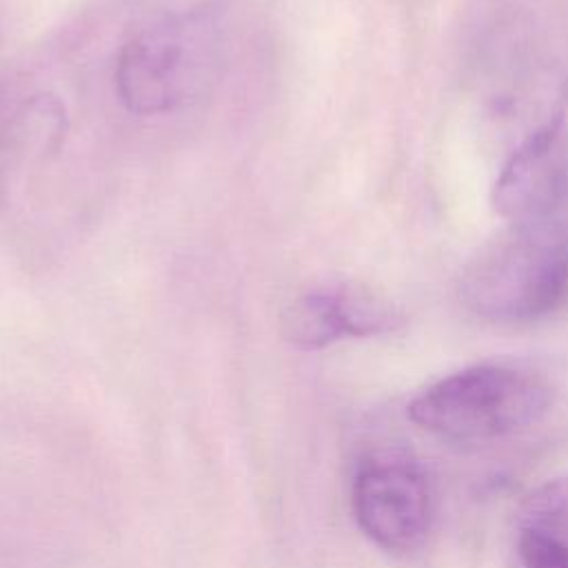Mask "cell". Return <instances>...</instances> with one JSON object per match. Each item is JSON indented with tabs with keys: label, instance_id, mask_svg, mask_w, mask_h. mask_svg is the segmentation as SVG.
I'll list each match as a JSON object with an SVG mask.
<instances>
[{
	"label": "cell",
	"instance_id": "cell-1",
	"mask_svg": "<svg viewBox=\"0 0 568 568\" xmlns=\"http://www.w3.org/2000/svg\"><path fill=\"white\" fill-rule=\"evenodd\" d=\"M459 300L477 317L501 324L568 311V211L506 224L464 266Z\"/></svg>",
	"mask_w": 568,
	"mask_h": 568
},
{
	"label": "cell",
	"instance_id": "cell-2",
	"mask_svg": "<svg viewBox=\"0 0 568 568\" xmlns=\"http://www.w3.org/2000/svg\"><path fill=\"white\" fill-rule=\"evenodd\" d=\"M217 7L166 13L138 29L115 58V93L138 115H162L197 100L215 80L222 53Z\"/></svg>",
	"mask_w": 568,
	"mask_h": 568
},
{
	"label": "cell",
	"instance_id": "cell-3",
	"mask_svg": "<svg viewBox=\"0 0 568 568\" xmlns=\"http://www.w3.org/2000/svg\"><path fill=\"white\" fill-rule=\"evenodd\" d=\"M544 377L510 364H475L415 395L408 417L419 428L457 444H484L537 424L550 408Z\"/></svg>",
	"mask_w": 568,
	"mask_h": 568
},
{
	"label": "cell",
	"instance_id": "cell-4",
	"mask_svg": "<svg viewBox=\"0 0 568 568\" xmlns=\"http://www.w3.org/2000/svg\"><path fill=\"white\" fill-rule=\"evenodd\" d=\"M351 510L359 530L388 552H410L428 535L435 513L424 470L397 455L359 464L351 484Z\"/></svg>",
	"mask_w": 568,
	"mask_h": 568
},
{
	"label": "cell",
	"instance_id": "cell-5",
	"mask_svg": "<svg viewBox=\"0 0 568 568\" xmlns=\"http://www.w3.org/2000/svg\"><path fill=\"white\" fill-rule=\"evenodd\" d=\"M402 322V311L388 297L368 286L342 282L288 302L280 315V333L286 344L315 351L344 337L390 333Z\"/></svg>",
	"mask_w": 568,
	"mask_h": 568
},
{
	"label": "cell",
	"instance_id": "cell-6",
	"mask_svg": "<svg viewBox=\"0 0 568 568\" xmlns=\"http://www.w3.org/2000/svg\"><path fill=\"white\" fill-rule=\"evenodd\" d=\"M495 211L513 222H539L568 211V144L559 118L537 126L510 155L493 189Z\"/></svg>",
	"mask_w": 568,
	"mask_h": 568
},
{
	"label": "cell",
	"instance_id": "cell-7",
	"mask_svg": "<svg viewBox=\"0 0 568 568\" xmlns=\"http://www.w3.org/2000/svg\"><path fill=\"white\" fill-rule=\"evenodd\" d=\"M517 524L568 539V473L532 488L517 510Z\"/></svg>",
	"mask_w": 568,
	"mask_h": 568
},
{
	"label": "cell",
	"instance_id": "cell-8",
	"mask_svg": "<svg viewBox=\"0 0 568 568\" xmlns=\"http://www.w3.org/2000/svg\"><path fill=\"white\" fill-rule=\"evenodd\" d=\"M517 557L524 568H568V539L532 528H519Z\"/></svg>",
	"mask_w": 568,
	"mask_h": 568
},
{
	"label": "cell",
	"instance_id": "cell-9",
	"mask_svg": "<svg viewBox=\"0 0 568 568\" xmlns=\"http://www.w3.org/2000/svg\"><path fill=\"white\" fill-rule=\"evenodd\" d=\"M4 113H2V106H0V151H2V142H4V133H7V129H4V118H2Z\"/></svg>",
	"mask_w": 568,
	"mask_h": 568
}]
</instances>
